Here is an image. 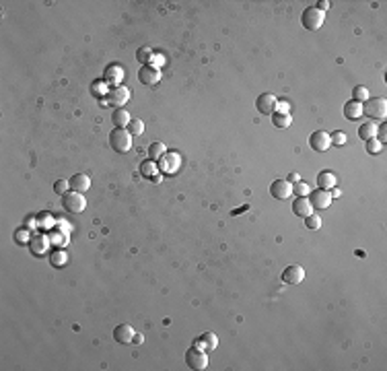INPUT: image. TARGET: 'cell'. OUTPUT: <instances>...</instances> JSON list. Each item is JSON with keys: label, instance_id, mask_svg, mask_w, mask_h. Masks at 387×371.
Returning a JSON list of instances; mask_svg holds the SVG:
<instances>
[{"label": "cell", "instance_id": "41", "mask_svg": "<svg viewBox=\"0 0 387 371\" xmlns=\"http://www.w3.org/2000/svg\"><path fill=\"white\" fill-rule=\"evenodd\" d=\"M342 192H340V190L338 188H332V196H340Z\"/></svg>", "mask_w": 387, "mask_h": 371}, {"label": "cell", "instance_id": "25", "mask_svg": "<svg viewBox=\"0 0 387 371\" xmlns=\"http://www.w3.org/2000/svg\"><path fill=\"white\" fill-rule=\"evenodd\" d=\"M140 173L144 175V177H157L159 175V165L153 161V159H148V161H142L140 163Z\"/></svg>", "mask_w": 387, "mask_h": 371}, {"label": "cell", "instance_id": "4", "mask_svg": "<svg viewBox=\"0 0 387 371\" xmlns=\"http://www.w3.org/2000/svg\"><path fill=\"white\" fill-rule=\"evenodd\" d=\"M325 21V13H321L317 6H309L303 11V17H301V23L305 29H309V31H317Z\"/></svg>", "mask_w": 387, "mask_h": 371}, {"label": "cell", "instance_id": "29", "mask_svg": "<svg viewBox=\"0 0 387 371\" xmlns=\"http://www.w3.org/2000/svg\"><path fill=\"white\" fill-rule=\"evenodd\" d=\"M352 99H354V101H361V103H364L366 99H369V89H366V87H363V85L354 87V89H352Z\"/></svg>", "mask_w": 387, "mask_h": 371}, {"label": "cell", "instance_id": "17", "mask_svg": "<svg viewBox=\"0 0 387 371\" xmlns=\"http://www.w3.org/2000/svg\"><path fill=\"white\" fill-rule=\"evenodd\" d=\"M49 237L46 235H33L31 239H29V249L35 254V256H44L47 249H49Z\"/></svg>", "mask_w": 387, "mask_h": 371}, {"label": "cell", "instance_id": "14", "mask_svg": "<svg viewBox=\"0 0 387 371\" xmlns=\"http://www.w3.org/2000/svg\"><path fill=\"white\" fill-rule=\"evenodd\" d=\"M255 107H257V112H260V114L270 116V114L276 112V97L272 93H262L260 97H257Z\"/></svg>", "mask_w": 387, "mask_h": 371}, {"label": "cell", "instance_id": "12", "mask_svg": "<svg viewBox=\"0 0 387 371\" xmlns=\"http://www.w3.org/2000/svg\"><path fill=\"white\" fill-rule=\"evenodd\" d=\"M128 99H130V91H128L126 87H120V85L109 89V93H107V101L115 107H122L124 103H128Z\"/></svg>", "mask_w": 387, "mask_h": 371}, {"label": "cell", "instance_id": "7", "mask_svg": "<svg viewBox=\"0 0 387 371\" xmlns=\"http://www.w3.org/2000/svg\"><path fill=\"white\" fill-rule=\"evenodd\" d=\"M309 147L313 148L315 153H325L327 148L332 147L330 134H327L325 130H315V132L309 136Z\"/></svg>", "mask_w": 387, "mask_h": 371}, {"label": "cell", "instance_id": "19", "mask_svg": "<svg viewBox=\"0 0 387 371\" xmlns=\"http://www.w3.org/2000/svg\"><path fill=\"white\" fill-rule=\"evenodd\" d=\"M342 114H344V118L346 120H350V122H354V120H359L361 116H363V103L361 101H348V103H344V107H342Z\"/></svg>", "mask_w": 387, "mask_h": 371}, {"label": "cell", "instance_id": "13", "mask_svg": "<svg viewBox=\"0 0 387 371\" xmlns=\"http://www.w3.org/2000/svg\"><path fill=\"white\" fill-rule=\"evenodd\" d=\"M192 346L204 350V353H208V350H216V346H218V338H216V334H214V332H204V334H200V336H198V338L194 340V345H192Z\"/></svg>", "mask_w": 387, "mask_h": 371}, {"label": "cell", "instance_id": "23", "mask_svg": "<svg viewBox=\"0 0 387 371\" xmlns=\"http://www.w3.org/2000/svg\"><path fill=\"white\" fill-rule=\"evenodd\" d=\"M66 262H68V256H66V252L62 247H58V249H54V252L49 254V264H52L54 268H62Z\"/></svg>", "mask_w": 387, "mask_h": 371}, {"label": "cell", "instance_id": "27", "mask_svg": "<svg viewBox=\"0 0 387 371\" xmlns=\"http://www.w3.org/2000/svg\"><path fill=\"white\" fill-rule=\"evenodd\" d=\"M291 122H293V120H291L289 114H276V112L272 114V124H274L276 128H289Z\"/></svg>", "mask_w": 387, "mask_h": 371}, {"label": "cell", "instance_id": "42", "mask_svg": "<svg viewBox=\"0 0 387 371\" xmlns=\"http://www.w3.org/2000/svg\"><path fill=\"white\" fill-rule=\"evenodd\" d=\"M132 343H136V345H140V343H142V336H134V340H132Z\"/></svg>", "mask_w": 387, "mask_h": 371}, {"label": "cell", "instance_id": "32", "mask_svg": "<svg viewBox=\"0 0 387 371\" xmlns=\"http://www.w3.org/2000/svg\"><path fill=\"white\" fill-rule=\"evenodd\" d=\"M330 140L334 147H342L346 143V132H342V130H336L334 134H330Z\"/></svg>", "mask_w": 387, "mask_h": 371}, {"label": "cell", "instance_id": "9", "mask_svg": "<svg viewBox=\"0 0 387 371\" xmlns=\"http://www.w3.org/2000/svg\"><path fill=\"white\" fill-rule=\"evenodd\" d=\"M270 194L276 200H289L293 196V184L289 182V179H276V182H272V186H270Z\"/></svg>", "mask_w": 387, "mask_h": 371}, {"label": "cell", "instance_id": "37", "mask_svg": "<svg viewBox=\"0 0 387 371\" xmlns=\"http://www.w3.org/2000/svg\"><path fill=\"white\" fill-rule=\"evenodd\" d=\"M49 242H54L56 246H64V244H68V237H66L64 233H52Z\"/></svg>", "mask_w": 387, "mask_h": 371}, {"label": "cell", "instance_id": "3", "mask_svg": "<svg viewBox=\"0 0 387 371\" xmlns=\"http://www.w3.org/2000/svg\"><path fill=\"white\" fill-rule=\"evenodd\" d=\"M182 167V157L177 151H167L161 159H159V173H165V175H173L180 172Z\"/></svg>", "mask_w": 387, "mask_h": 371}, {"label": "cell", "instance_id": "34", "mask_svg": "<svg viewBox=\"0 0 387 371\" xmlns=\"http://www.w3.org/2000/svg\"><path fill=\"white\" fill-rule=\"evenodd\" d=\"M68 188H70V184H68V179H58V182L54 184V192H56V194H60V196H64V194L68 192Z\"/></svg>", "mask_w": 387, "mask_h": 371}, {"label": "cell", "instance_id": "10", "mask_svg": "<svg viewBox=\"0 0 387 371\" xmlns=\"http://www.w3.org/2000/svg\"><path fill=\"white\" fill-rule=\"evenodd\" d=\"M309 202H311V206L313 208H327L332 204V194L327 192V190H321V188H317V190H311L309 192Z\"/></svg>", "mask_w": 387, "mask_h": 371}, {"label": "cell", "instance_id": "40", "mask_svg": "<svg viewBox=\"0 0 387 371\" xmlns=\"http://www.w3.org/2000/svg\"><path fill=\"white\" fill-rule=\"evenodd\" d=\"M289 182H291V184L301 182V175H299V173H291V175H289Z\"/></svg>", "mask_w": 387, "mask_h": 371}, {"label": "cell", "instance_id": "20", "mask_svg": "<svg viewBox=\"0 0 387 371\" xmlns=\"http://www.w3.org/2000/svg\"><path fill=\"white\" fill-rule=\"evenodd\" d=\"M112 122L115 124V128H126L128 124L132 122V118H130V114H128V109L117 107L115 112L112 114Z\"/></svg>", "mask_w": 387, "mask_h": 371}, {"label": "cell", "instance_id": "39", "mask_svg": "<svg viewBox=\"0 0 387 371\" xmlns=\"http://www.w3.org/2000/svg\"><path fill=\"white\" fill-rule=\"evenodd\" d=\"M317 4H319V6H317V8H319V11L321 13H325L327 11V8H330L332 4H330V0H321V2H317Z\"/></svg>", "mask_w": 387, "mask_h": 371}, {"label": "cell", "instance_id": "1", "mask_svg": "<svg viewBox=\"0 0 387 371\" xmlns=\"http://www.w3.org/2000/svg\"><path fill=\"white\" fill-rule=\"evenodd\" d=\"M109 145L115 153H128L132 148V134L128 132V128H115L109 134Z\"/></svg>", "mask_w": 387, "mask_h": 371}, {"label": "cell", "instance_id": "22", "mask_svg": "<svg viewBox=\"0 0 387 371\" xmlns=\"http://www.w3.org/2000/svg\"><path fill=\"white\" fill-rule=\"evenodd\" d=\"M122 76H124V70H122V66H117V64L107 66V70H105V81H107V83H114V85H117V83L122 81Z\"/></svg>", "mask_w": 387, "mask_h": 371}, {"label": "cell", "instance_id": "33", "mask_svg": "<svg viewBox=\"0 0 387 371\" xmlns=\"http://www.w3.org/2000/svg\"><path fill=\"white\" fill-rule=\"evenodd\" d=\"M293 194H296V196H309V186H307L305 182H296V184H293Z\"/></svg>", "mask_w": 387, "mask_h": 371}, {"label": "cell", "instance_id": "8", "mask_svg": "<svg viewBox=\"0 0 387 371\" xmlns=\"http://www.w3.org/2000/svg\"><path fill=\"white\" fill-rule=\"evenodd\" d=\"M138 81H140L142 85H146V87H153V85H157L159 81H161V70H159L157 66L146 64V66H142L140 70H138Z\"/></svg>", "mask_w": 387, "mask_h": 371}, {"label": "cell", "instance_id": "18", "mask_svg": "<svg viewBox=\"0 0 387 371\" xmlns=\"http://www.w3.org/2000/svg\"><path fill=\"white\" fill-rule=\"evenodd\" d=\"M68 184H70V190L74 192H87L89 188H91V179H89L87 173H74L70 179H68Z\"/></svg>", "mask_w": 387, "mask_h": 371}, {"label": "cell", "instance_id": "36", "mask_svg": "<svg viewBox=\"0 0 387 371\" xmlns=\"http://www.w3.org/2000/svg\"><path fill=\"white\" fill-rule=\"evenodd\" d=\"M54 223V217L52 215H49V213H42V215H39L37 217V225H46V227H49V225H52Z\"/></svg>", "mask_w": 387, "mask_h": 371}, {"label": "cell", "instance_id": "35", "mask_svg": "<svg viewBox=\"0 0 387 371\" xmlns=\"http://www.w3.org/2000/svg\"><path fill=\"white\" fill-rule=\"evenodd\" d=\"M305 225H307V229H319L321 227V217L309 215V217L305 219Z\"/></svg>", "mask_w": 387, "mask_h": 371}, {"label": "cell", "instance_id": "31", "mask_svg": "<svg viewBox=\"0 0 387 371\" xmlns=\"http://www.w3.org/2000/svg\"><path fill=\"white\" fill-rule=\"evenodd\" d=\"M136 58H138V62H140L142 66H146L155 56H153V52H151L148 48H140V49H138V56H136Z\"/></svg>", "mask_w": 387, "mask_h": 371}, {"label": "cell", "instance_id": "5", "mask_svg": "<svg viewBox=\"0 0 387 371\" xmlns=\"http://www.w3.org/2000/svg\"><path fill=\"white\" fill-rule=\"evenodd\" d=\"M62 206L68 210V213L78 215V213H83V210H85L87 200H85V196L81 192H74V190H70V192H66L62 196Z\"/></svg>", "mask_w": 387, "mask_h": 371}, {"label": "cell", "instance_id": "21", "mask_svg": "<svg viewBox=\"0 0 387 371\" xmlns=\"http://www.w3.org/2000/svg\"><path fill=\"white\" fill-rule=\"evenodd\" d=\"M317 186H319L321 190H327V192H330V190L336 186V175L332 173V172H319L317 173Z\"/></svg>", "mask_w": 387, "mask_h": 371}, {"label": "cell", "instance_id": "6", "mask_svg": "<svg viewBox=\"0 0 387 371\" xmlns=\"http://www.w3.org/2000/svg\"><path fill=\"white\" fill-rule=\"evenodd\" d=\"M185 365L190 367V369H196V371H204L208 367V353H204V350L192 346L185 353Z\"/></svg>", "mask_w": 387, "mask_h": 371}, {"label": "cell", "instance_id": "16", "mask_svg": "<svg viewBox=\"0 0 387 371\" xmlns=\"http://www.w3.org/2000/svg\"><path fill=\"white\" fill-rule=\"evenodd\" d=\"M293 213L296 217H301V219H307L309 215H313V206L309 202V198H307V196H296L295 202H293Z\"/></svg>", "mask_w": 387, "mask_h": 371}, {"label": "cell", "instance_id": "2", "mask_svg": "<svg viewBox=\"0 0 387 371\" xmlns=\"http://www.w3.org/2000/svg\"><path fill=\"white\" fill-rule=\"evenodd\" d=\"M363 114L371 120H385L387 118V101L383 97L366 99L363 103Z\"/></svg>", "mask_w": 387, "mask_h": 371}, {"label": "cell", "instance_id": "28", "mask_svg": "<svg viewBox=\"0 0 387 371\" xmlns=\"http://www.w3.org/2000/svg\"><path fill=\"white\" fill-rule=\"evenodd\" d=\"M364 148H366V153L369 155H379L381 153V148H383V143H379L377 138H369V140H364Z\"/></svg>", "mask_w": 387, "mask_h": 371}, {"label": "cell", "instance_id": "38", "mask_svg": "<svg viewBox=\"0 0 387 371\" xmlns=\"http://www.w3.org/2000/svg\"><path fill=\"white\" fill-rule=\"evenodd\" d=\"M291 103L289 101H276V114H289Z\"/></svg>", "mask_w": 387, "mask_h": 371}, {"label": "cell", "instance_id": "24", "mask_svg": "<svg viewBox=\"0 0 387 371\" xmlns=\"http://www.w3.org/2000/svg\"><path fill=\"white\" fill-rule=\"evenodd\" d=\"M377 136V124L375 122H364L359 126V138L363 140H369V138H375Z\"/></svg>", "mask_w": 387, "mask_h": 371}, {"label": "cell", "instance_id": "11", "mask_svg": "<svg viewBox=\"0 0 387 371\" xmlns=\"http://www.w3.org/2000/svg\"><path fill=\"white\" fill-rule=\"evenodd\" d=\"M282 280H284L286 285H301L303 280H305V270H303V266H299V264L286 266L284 272H282Z\"/></svg>", "mask_w": 387, "mask_h": 371}, {"label": "cell", "instance_id": "26", "mask_svg": "<svg viewBox=\"0 0 387 371\" xmlns=\"http://www.w3.org/2000/svg\"><path fill=\"white\" fill-rule=\"evenodd\" d=\"M165 153H167V147H165L163 143H159V140L148 147V157H151L153 161H155V159H161Z\"/></svg>", "mask_w": 387, "mask_h": 371}, {"label": "cell", "instance_id": "30", "mask_svg": "<svg viewBox=\"0 0 387 371\" xmlns=\"http://www.w3.org/2000/svg\"><path fill=\"white\" fill-rule=\"evenodd\" d=\"M128 132H130L132 136H140L144 132V122L142 120H132V122L128 124Z\"/></svg>", "mask_w": 387, "mask_h": 371}, {"label": "cell", "instance_id": "15", "mask_svg": "<svg viewBox=\"0 0 387 371\" xmlns=\"http://www.w3.org/2000/svg\"><path fill=\"white\" fill-rule=\"evenodd\" d=\"M134 336H136V332H134V328L130 324H120V326L114 328V340H115V343H120V345L132 343Z\"/></svg>", "mask_w": 387, "mask_h": 371}]
</instances>
